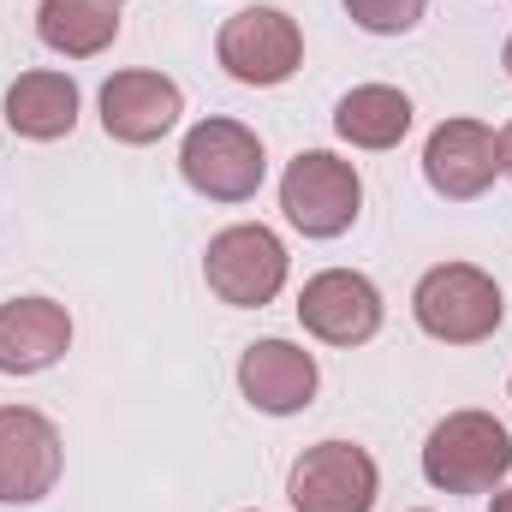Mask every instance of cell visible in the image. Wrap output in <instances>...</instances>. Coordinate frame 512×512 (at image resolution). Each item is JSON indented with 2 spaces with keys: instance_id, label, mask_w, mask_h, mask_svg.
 Instances as JSON below:
<instances>
[{
  "instance_id": "3957f363",
  "label": "cell",
  "mask_w": 512,
  "mask_h": 512,
  "mask_svg": "<svg viewBox=\"0 0 512 512\" xmlns=\"http://www.w3.org/2000/svg\"><path fill=\"white\" fill-rule=\"evenodd\" d=\"M280 209L304 239H340L364 209V179H358L352 161H340L328 149H304V155L286 161Z\"/></svg>"
},
{
  "instance_id": "30bf717a",
  "label": "cell",
  "mask_w": 512,
  "mask_h": 512,
  "mask_svg": "<svg viewBox=\"0 0 512 512\" xmlns=\"http://www.w3.org/2000/svg\"><path fill=\"white\" fill-rule=\"evenodd\" d=\"M501 173V137L483 120H441L423 143V179L447 203H471Z\"/></svg>"
},
{
  "instance_id": "ba28073f",
  "label": "cell",
  "mask_w": 512,
  "mask_h": 512,
  "mask_svg": "<svg viewBox=\"0 0 512 512\" xmlns=\"http://www.w3.org/2000/svg\"><path fill=\"white\" fill-rule=\"evenodd\" d=\"M66 447L36 405H0V507H30L60 483Z\"/></svg>"
},
{
  "instance_id": "5b68a950",
  "label": "cell",
  "mask_w": 512,
  "mask_h": 512,
  "mask_svg": "<svg viewBox=\"0 0 512 512\" xmlns=\"http://www.w3.org/2000/svg\"><path fill=\"white\" fill-rule=\"evenodd\" d=\"M382 495V471L358 441H316L292 459L286 501L292 512H370Z\"/></svg>"
},
{
  "instance_id": "2e32d148",
  "label": "cell",
  "mask_w": 512,
  "mask_h": 512,
  "mask_svg": "<svg viewBox=\"0 0 512 512\" xmlns=\"http://www.w3.org/2000/svg\"><path fill=\"white\" fill-rule=\"evenodd\" d=\"M334 131H340L352 149H393V143L411 131V102H405V90H393V84H358V90L340 96Z\"/></svg>"
},
{
  "instance_id": "7a4b0ae2",
  "label": "cell",
  "mask_w": 512,
  "mask_h": 512,
  "mask_svg": "<svg viewBox=\"0 0 512 512\" xmlns=\"http://www.w3.org/2000/svg\"><path fill=\"white\" fill-rule=\"evenodd\" d=\"M411 310H417V328H423L429 340H441V346H477V340H489V334L501 328L507 298H501V286H495L483 268H471V262H441V268H429V274L417 280Z\"/></svg>"
},
{
  "instance_id": "e0dca14e",
  "label": "cell",
  "mask_w": 512,
  "mask_h": 512,
  "mask_svg": "<svg viewBox=\"0 0 512 512\" xmlns=\"http://www.w3.org/2000/svg\"><path fill=\"white\" fill-rule=\"evenodd\" d=\"M423 6H429V0H346L352 24L370 30V36H405V30L423 18Z\"/></svg>"
},
{
  "instance_id": "5bb4252c",
  "label": "cell",
  "mask_w": 512,
  "mask_h": 512,
  "mask_svg": "<svg viewBox=\"0 0 512 512\" xmlns=\"http://www.w3.org/2000/svg\"><path fill=\"white\" fill-rule=\"evenodd\" d=\"M6 126L30 143H54L72 137L78 126V84L66 72H24L6 90Z\"/></svg>"
},
{
  "instance_id": "9c48e42d",
  "label": "cell",
  "mask_w": 512,
  "mask_h": 512,
  "mask_svg": "<svg viewBox=\"0 0 512 512\" xmlns=\"http://www.w3.org/2000/svg\"><path fill=\"white\" fill-rule=\"evenodd\" d=\"M298 322L328 346H364L382 328V292L358 268H322L298 292Z\"/></svg>"
},
{
  "instance_id": "ffe728a7",
  "label": "cell",
  "mask_w": 512,
  "mask_h": 512,
  "mask_svg": "<svg viewBox=\"0 0 512 512\" xmlns=\"http://www.w3.org/2000/svg\"><path fill=\"white\" fill-rule=\"evenodd\" d=\"M507 72H512V36H507Z\"/></svg>"
},
{
  "instance_id": "d6986e66",
  "label": "cell",
  "mask_w": 512,
  "mask_h": 512,
  "mask_svg": "<svg viewBox=\"0 0 512 512\" xmlns=\"http://www.w3.org/2000/svg\"><path fill=\"white\" fill-rule=\"evenodd\" d=\"M495 512H512V489H501V495H495Z\"/></svg>"
},
{
  "instance_id": "8fae6325",
  "label": "cell",
  "mask_w": 512,
  "mask_h": 512,
  "mask_svg": "<svg viewBox=\"0 0 512 512\" xmlns=\"http://www.w3.org/2000/svg\"><path fill=\"white\" fill-rule=\"evenodd\" d=\"M179 114H185V96L161 72H114L102 84V131L114 143H131V149L161 143L179 126Z\"/></svg>"
},
{
  "instance_id": "9a60e30c",
  "label": "cell",
  "mask_w": 512,
  "mask_h": 512,
  "mask_svg": "<svg viewBox=\"0 0 512 512\" xmlns=\"http://www.w3.org/2000/svg\"><path fill=\"white\" fill-rule=\"evenodd\" d=\"M36 36L66 60H90L120 36V0H42Z\"/></svg>"
},
{
  "instance_id": "8992f818",
  "label": "cell",
  "mask_w": 512,
  "mask_h": 512,
  "mask_svg": "<svg viewBox=\"0 0 512 512\" xmlns=\"http://www.w3.org/2000/svg\"><path fill=\"white\" fill-rule=\"evenodd\" d=\"M215 54L227 66V78H239L251 90H274L304 66V30L280 6H245L221 24Z\"/></svg>"
},
{
  "instance_id": "4fadbf2b",
  "label": "cell",
  "mask_w": 512,
  "mask_h": 512,
  "mask_svg": "<svg viewBox=\"0 0 512 512\" xmlns=\"http://www.w3.org/2000/svg\"><path fill=\"white\" fill-rule=\"evenodd\" d=\"M239 393L262 417H292L316 399V358L292 340H256L239 358Z\"/></svg>"
},
{
  "instance_id": "ac0fdd59",
  "label": "cell",
  "mask_w": 512,
  "mask_h": 512,
  "mask_svg": "<svg viewBox=\"0 0 512 512\" xmlns=\"http://www.w3.org/2000/svg\"><path fill=\"white\" fill-rule=\"evenodd\" d=\"M501 173L512 179V120H507V131H501Z\"/></svg>"
},
{
  "instance_id": "7c38bea8",
  "label": "cell",
  "mask_w": 512,
  "mask_h": 512,
  "mask_svg": "<svg viewBox=\"0 0 512 512\" xmlns=\"http://www.w3.org/2000/svg\"><path fill=\"white\" fill-rule=\"evenodd\" d=\"M72 316L54 298H12L0 304V376H42L66 358Z\"/></svg>"
},
{
  "instance_id": "277c9868",
  "label": "cell",
  "mask_w": 512,
  "mask_h": 512,
  "mask_svg": "<svg viewBox=\"0 0 512 512\" xmlns=\"http://www.w3.org/2000/svg\"><path fill=\"white\" fill-rule=\"evenodd\" d=\"M179 173L209 203H245V197H256V185L268 173L262 137L251 126H239V120H203L179 143Z\"/></svg>"
},
{
  "instance_id": "52a82bcc",
  "label": "cell",
  "mask_w": 512,
  "mask_h": 512,
  "mask_svg": "<svg viewBox=\"0 0 512 512\" xmlns=\"http://www.w3.org/2000/svg\"><path fill=\"white\" fill-rule=\"evenodd\" d=\"M203 280L221 304L233 310H262L274 304V292L286 286V245L262 227V221H245V227H227L209 239L203 251Z\"/></svg>"
},
{
  "instance_id": "6da1fadb",
  "label": "cell",
  "mask_w": 512,
  "mask_h": 512,
  "mask_svg": "<svg viewBox=\"0 0 512 512\" xmlns=\"http://www.w3.org/2000/svg\"><path fill=\"white\" fill-rule=\"evenodd\" d=\"M512 471V435L489 411H453L423 441V477L447 495H489Z\"/></svg>"
}]
</instances>
